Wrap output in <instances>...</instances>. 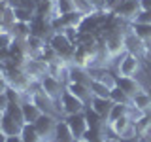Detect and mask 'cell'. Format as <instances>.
<instances>
[{
  "mask_svg": "<svg viewBox=\"0 0 151 142\" xmlns=\"http://www.w3.org/2000/svg\"><path fill=\"white\" fill-rule=\"evenodd\" d=\"M132 23H145V25H151V9H140V13L136 15V19Z\"/></svg>",
  "mask_w": 151,
  "mask_h": 142,
  "instance_id": "obj_28",
  "label": "cell"
},
{
  "mask_svg": "<svg viewBox=\"0 0 151 142\" xmlns=\"http://www.w3.org/2000/svg\"><path fill=\"white\" fill-rule=\"evenodd\" d=\"M115 85H117V87H121L130 99L134 97V95L145 91V89L140 85L138 80H136V78H129V76H115Z\"/></svg>",
  "mask_w": 151,
  "mask_h": 142,
  "instance_id": "obj_10",
  "label": "cell"
},
{
  "mask_svg": "<svg viewBox=\"0 0 151 142\" xmlns=\"http://www.w3.org/2000/svg\"><path fill=\"white\" fill-rule=\"evenodd\" d=\"M93 12H106V0H87Z\"/></svg>",
  "mask_w": 151,
  "mask_h": 142,
  "instance_id": "obj_29",
  "label": "cell"
},
{
  "mask_svg": "<svg viewBox=\"0 0 151 142\" xmlns=\"http://www.w3.org/2000/svg\"><path fill=\"white\" fill-rule=\"evenodd\" d=\"M40 89L53 102H57V101H60V95L64 93L66 85L60 82L59 78H55V76H51V74H45V76H42V78H40Z\"/></svg>",
  "mask_w": 151,
  "mask_h": 142,
  "instance_id": "obj_4",
  "label": "cell"
},
{
  "mask_svg": "<svg viewBox=\"0 0 151 142\" xmlns=\"http://www.w3.org/2000/svg\"><path fill=\"white\" fill-rule=\"evenodd\" d=\"M4 80H6V68L0 66V82H4Z\"/></svg>",
  "mask_w": 151,
  "mask_h": 142,
  "instance_id": "obj_33",
  "label": "cell"
},
{
  "mask_svg": "<svg viewBox=\"0 0 151 142\" xmlns=\"http://www.w3.org/2000/svg\"><path fill=\"white\" fill-rule=\"evenodd\" d=\"M15 42V36H13V32L9 30V28H2L0 30V49H9V46Z\"/></svg>",
  "mask_w": 151,
  "mask_h": 142,
  "instance_id": "obj_27",
  "label": "cell"
},
{
  "mask_svg": "<svg viewBox=\"0 0 151 142\" xmlns=\"http://www.w3.org/2000/svg\"><path fill=\"white\" fill-rule=\"evenodd\" d=\"M132 106H136L138 110L142 112H151V95L147 91H142L138 95H134L132 97Z\"/></svg>",
  "mask_w": 151,
  "mask_h": 142,
  "instance_id": "obj_20",
  "label": "cell"
},
{
  "mask_svg": "<svg viewBox=\"0 0 151 142\" xmlns=\"http://www.w3.org/2000/svg\"><path fill=\"white\" fill-rule=\"evenodd\" d=\"M21 108H23V117H25V123H36L38 117L44 114L34 102L30 101V99H25V101L21 102Z\"/></svg>",
  "mask_w": 151,
  "mask_h": 142,
  "instance_id": "obj_16",
  "label": "cell"
},
{
  "mask_svg": "<svg viewBox=\"0 0 151 142\" xmlns=\"http://www.w3.org/2000/svg\"><path fill=\"white\" fill-rule=\"evenodd\" d=\"M74 142H89V140H85V138H74Z\"/></svg>",
  "mask_w": 151,
  "mask_h": 142,
  "instance_id": "obj_36",
  "label": "cell"
},
{
  "mask_svg": "<svg viewBox=\"0 0 151 142\" xmlns=\"http://www.w3.org/2000/svg\"><path fill=\"white\" fill-rule=\"evenodd\" d=\"M6 112L13 117V120H17L19 123H23V125H25V117H23L21 102H9V104H8V108H6Z\"/></svg>",
  "mask_w": 151,
  "mask_h": 142,
  "instance_id": "obj_26",
  "label": "cell"
},
{
  "mask_svg": "<svg viewBox=\"0 0 151 142\" xmlns=\"http://www.w3.org/2000/svg\"><path fill=\"white\" fill-rule=\"evenodd\" d=\"M51 47H53V51L57 55L60 57V59H64L66 63L70 64V61H72V55H74V40L68 36V32L66 30H60V32H53V34L49 36V42H47Z\"/></svg>",
  "mask_w": 151,
  "mask_h": 142,
  "instance_id": "obj_1",
  "label": "cell"
},
{
  "mask_svg": "<svg viewBox=\"0 0 151 142\" xmlns=\"http://www.w3.org/2000/svg\"><path fill=\"white\" fill-rule=\"evenodd\" d=\"M142 9H151V0H140Z\"/></svg>",
  "mask_w": 151,
  "mask_h": 142,
  "instance_id": "obj_30",
  "label": "cell"
},
{
  "mask_svg": "<svg viewBox=\"0 0 151 142\" xmlns=\"http://www.w3.org/2000/svg\"><path fill=\"white\" fill-rule=\"evenodd\" d=\"M25 46H27V53L28 57H40L44 53V49L47 47L44 36H38V34H30L25 40Z\"/></svg>",
  "mask_w": 151,
  "mask_h": 142,
  "instance_id": "obj_13",
  "label": "cell"
},
{
  "mask_svg": "<svg viewBox=\"0 0 151 142\" xmlns=\"http://www.w3.org/2000/svg\"><path fill=\"white\" fill-rule=\"evenodd\" d=\"M13 8V19L15 21H19V23H32L34 21V13L32 12H28V9H25V8H19V6H12Z\"/></svg>",
  "mask_w": 151,
  "mask_h": 142,
  "instance_id": "obj_24",
  "label": "cell"
},
{
  "mask_svg": "<svg viewBox=\"0 0 151 142\" xmlns=\"http://www.w3.org/2000/svg\"><path fill=\"white\" fill-rule=\"evenodd\" d=\"M76 9H78L76 0H55V12H57V15H64V13L76 12Z\"/></svg>",
  "mask_w": 151,
  "mask_h": 142,
  "instance_id": "obj_23",
  "label": "cell"
},
{
  "mask_svg": "<svg viewBox=\"0 0 151 142\" xmlns=\"http://www.w3.org/2000/svg\"><path fill=\"white\" fill-rule=\"evenodd\" d=\"M85 108H87V104L83 101H79L78 97H74L70 91H66L60 95V101H59V110L64 114V116H74V114H81L85 112Z\"/></svg>",
  "mask_w": 151,
  "mask_h": 142,
  "instance_id": "obj_5",
  "label": "cell"
},
{
  "mask_svg": "<svg viewBox=\"0 0 151 142\" xmlns=\"http://www.w3.org/2000/svg\"><path fill=\"white\" fill-rule=\"evenodd\" d=\"M127 104H113L111 106V110H110V114H108V117H106V123L110 125V123H113L115 120H119V117H123V116H127Z\"/></svg>",
  "mask_w": 151,
  "mask_h": 142,
  "instance_id": "obj_25",
  "label": "cell"
},
{
  "mask_svg": "<svg viewBox=\"0 0 151 142\" xmlns=\"http://www.w3.org/2000/svg\"><path fill=\"white\" fill-rule=\"evenodd\" d=\"M21 140L23 142H42L40 135H38V131H36V127L32 125V123H25V125H23Z\"/></svg>",
  "mask_w": 151,
  "mask_h": 142,
  "instance_id": "obj_22",
  "label": "cell"
},
{
  "mask_svg": "<svg viewBox=\"0 0 151 142\" xmlns=\"http://www.w3.org/2000/svg\"><path fill=\"white\" fill-rule=\"evenodd\" d=\"M6 89H8V83H6V80H4V82H0V95L6 93Z\"/></svg>",
  "mask_w": 151,
  "mask_h": 142,
  "instance_id": "obj_31",
  "label": "cell"
},
{
  "mask_svg": "<svg viewBox=\"0 0 151 142\" xmlns=\"http://www.w3.org/2000/svg\"><path fill=\"white\" fill-rule=\"evenodd\" d=\"M140 9H142L140 0H125V2H121L111 13H113L117 19H125V21L132 23V21L136 19V15L140 13Z\"/></svg>",
  "mask_w": 151,
  "mask_h": 142,
  "instance_id": "obj_8",
  "label": "cell"
},
{
  "mask_svg": "<svg viewBox=\"0 0 151 142\" xmlns=\"http://www.w3.org/2000/svg\"><path fill=\"white\" fill-rule=\"evenodd\" d=\"M0 127L4 129V133L8 136H21V131H23V123L13 120L8 112H4L2 117H0Z\"/></svg>",
  "mask_w": 151,
  "mask_h": 142,
  "instance_id": "obj_14",
  "label": "cell"
},
{
  "mask_svg": "<svg viewBox=\"0 0 151 142\" xmlns=\"http://www.w3.org/2000/svg\"><path fill=\"white\" fill-rule=\"evenodd\" d=\"M87 106L91 108V110H94L98 116H102L104 120H106L108 114H110V110H111V106H113V102L110 101V99H102V97H94V95H93L91 102H89Z\"/></svg>",
  "mask_w": 151,
  "mask_h": 142,
  "instance_id": "obj_15",
  "label": "cell"
},
{
  "mask_svg": "<svg viewBox=\"0 0 151 142\" xmlns=\"http://www.w3.org/2000/svg\"><path fill=\"white\" fill-rule=\"evenodd\" d=\"M55 142H74V135H72V131H70L66 120H59V121H57Z\"/></svg>",
  "mask_w": 151,
  "mask_h": 142,
  "instance_id": "obj_18",
  "label": "cell"
},
{
  "mask_svg": "<svg viewBox=\"0 0 151 142\" xmlns=\"http://www.w3.org/2000/svg\"><path fill=\"white\" fill-rule=\"evenodd\" d=\"M2 28H6V25H4V23L0 21V30H2Z\"/></svg>",
  "mask_w": 151,
  "mask_h": 142,
  "instance_id": "obj_37",
  "label": "cell"
},
{
  "mask_svg": "<svg viewBox=\"0 0 151 142\" xmlns=\"http://www.w3.org/2000/svg\"><path fill=\"white\" fill-rule=\"evenodd\" d=\"M106 142H125V140H123V138H117V136H115V138H110V136H106Z\"/></svg>",
  "mask_w": 151,
  "mask_h": 142,
  "instance_id": "obj_35",
  "label": "cell"
},
{
  "mask_svg": "<svg viewBox=\"0 0 151 142\" xmlns=\"http://www.w3.org/2000/svg\"><path fill=\"white\" fill-rule=\"evenodd\" d=\"M129 30L132 34H136L140 40H144L147 47H151V25L145 23H129Z\"/></svg>",
  "mask_w": 151,
  "mask_h": 142,
  "instance_id": "obj_17",
  "label": "cell"
},
{
  "mask_svg": "<svg viewBox=\"0 0 151 142\" xmlns=\"http://www.w3.org/2000/svg\"><path fill=\"white\" fill-rule=\"evenodd\" d=\"M66 91H70L74 97H78L79 101H83L85 104L91 102L93 99V91L87 83H79V82H68L66 83Z\"/></svg>",
  "mask_w": 151,
  "mask_h": 142,
  "instance_id": "obj_12",
  "label": "cell"
},
{
  "mask_svg": "<svg viewBox=\"0 0 151 142\" xmlns=\"http://www.w3.org/2000/svg\"><path fill=\"white\" fill-rule=\"evenodd\" d=\"M57 117L53 114H42L40 117H38L36 123H32V125L36 127L38 135H40L42 142H55V131H57Z\"/></svg>",
  "mask_w": 151,
  "mask_h": 142,
  "instance_id": "obj_2",
  "label": "cell"
},
{
  "mask_svg": "<svg viewBox=\"0 0 151 142\" xmlns=\"http://www.w3.org/2000/svg\"><path fill=\"white\" fill-rule=\"evenodd\" d=\"M6 142H23V140H21V136H8Z\"/></svg>",
  "mask_w": 151,
  "mask_h": 142,
  "instance_id": "obj_34",
  "label": "cell"
},
{
  "mask_svg": "<svg viewBox=\"0 0 151 142\" xmlns=\"http://www.w3.org/2000/svg\"><path fill=\"white\" fill-rule=\"evenodd\" d=\"M104 47H106L110 59L121 57L123 53H127V46H125V32H121L119 28H113L110 34L104 40Z\"/></svg>",
  "mask_w": 151,
  "mask_h": 142,
  "instance_id": "obj_3",
  "label": "cell"
},
{
  "mask_svg": "<svg viewBox=\"0 0 151 142\" xmlns=\"http://www.w3.org/2000/svg\"><path fill=\"white\" fill-rule=\"evenodd\" d=\"M110 101H111L113 104H127V106H129V104L132 102V99H130L125 91H123L121 87L113 85V87H111V93H110Z\"/></svg>",
  "mask_w": 151,
  "mask_h": 142,
  "instance_id": "obj_21",
  "label": "cell"
},
{
  "mask_svg": "<svg viewBox=\"0 0 151 142\" xmlns=\"http://www.w3.org/2000/svg\"><path fill=\"white\" fill-rule=\"evenodd\" d=\"M108 127H110V131L117 138H123V140H130V138H134V135H136V125L129 116L119 117V120H115L113 123H110Z\"/></svg>",
  "mask_w": 151,
  "mask_h": 142,
  "instance_id": "obj_6",
  "label": "cell"
},
{
  "mask_svg": "<svg viewBox=\"0 0 151 142\" xmlns=\"http://www.w3.org/2000/svg\"><path fill=\"white\" fill-rule=\"evenodd\" d=\"M125 46H127V51L129 53H134V55H138V57H142V55H145L147 53V44H145L144 40H140L136 34H132L130 30H127L125 32Z\"/></svg>",
  "mask_w": 151,
  "mask_h": 142,
  "instance_id": "obj_11",
  "label": "cell"
},
{
  "mask_svg": "<svg viewBox=\"0 0 151 142\" xmlns=\"http://www.w3.org/2000/svg\"><path fill=\"white\" fill-rule=\"evenodd\" d=\"M6 140H8V135L4 133V129H2V127H0V142H6Z\"/></svg>",
  "mask_w": 151,
  "mask_h": 142,
  "instance_id": "obj_32",
  "label": "cell"
},
{
  "mask_svg": "<svg viewBox=\"0 0 151 142\" xmlns=\"http://www.w3.org/2000/svg\"><path fill=\"white\" fill-rule=\"evenodd\" d=\"M145 142H151V135H149V136H147V138H145Z\"/></svg>",
  "mask_w": 151,
  "mask_h": 142,
  "instance_id": "obj_38",
  "label": "cell"
},
{
  "mask_svg": "<svg viewBox=\"0 0 151 142\" xmlns=\"http://www.w3.org/2000/svg\"><path fill=\"white\" fill-rule=\"evenodd\" d=\"M140 70V57L134 55V53H123L121 55V61L117 64V72L119 76H129V78H134Z\"/></svg>",
  "mask_w": 151,
  "mask_h": 142,
  "instance_id": "obj_7",
  "label": "cell"
},
{
  "mask_svg": "<svg viewBox=\"0 0 151 142\" xmlns=\"http://www.w3.org/2000/svg\"><path fill=\"white\" fill-rule=\"evenodd\" d=\"M89 87H91V91L94 97H102V99H110V93H111V87L108 83H104L102 80L98 78H93L91 83H89Z\"/></svg>",
  "mask_w": 151,
  "mask_h": 142,
  "instance_id": "obj_19",
  "label": "cell"
},
{
  "mask_svg": "<svg viewBox=\"0 0 151 142\" xmlns=\"http://www.w3.org/2000/svg\"><path fill=\"white\" fill-rule=\"evenodd\" d=\"M64 120H66V123H68V127H70V131H72L74 138H83V135L89 129V123H87V116H85V112L74 114V116H64Z\"/></svg>",
  "mask_w": 151,
  "mask_h": 142,
  "instance_id": "obj_9",
  "label": "cell"
}]
</instances>
